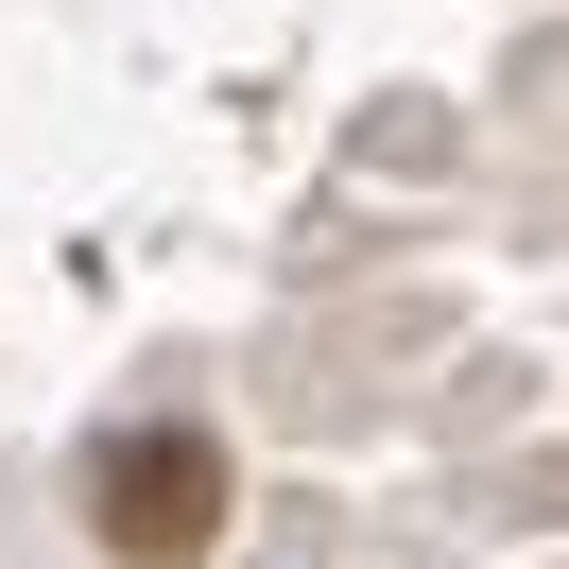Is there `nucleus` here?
Listing matches in <instances>:
<instances>
[{"label":"nucleus","mask_w":569,"mask_h":569,"mask_svg":"<svg viewBox=\"0 0 569 569\" xmlns=\"http://www.w3.org/2000/svg\"><path fill=\"white\" fill-rule=\"evenodd\" d=\"M87 518H104L121 569H190L224 535V449L208 431H121V449L87 466Z\"/></svg>","instance_id":"f257e3e1"}]
</instances>
